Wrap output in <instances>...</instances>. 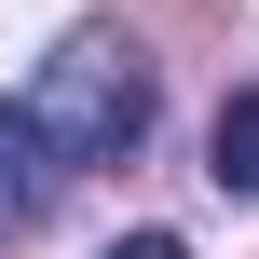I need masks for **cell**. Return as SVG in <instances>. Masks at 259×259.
Returning <instances> with one entry per match:
<instances>
[{"mask_svg": "<svg viewBox=\"0 0 259 259\" xmlns=\"http://www.w3.org/2000/svg\"><path fill=\"white\" fill-rule=\"evenodd\" d=\"M27 137H41L55 164H123V150L150 137V55H137L123 27H68V41L41 55V82H27Z\"/></svg>", "mask_w": 259, "mask_h": 259, "instance_id": "6da1fadb", "label": "cell"}, {"mask_svg": "<svg viewBox=\"0 0 259 259\" xmlns=\"http://www.w3.org/2000/svg\"><path fill=\"white\" fill-rule=\"evenodd\" d=\"M205 178H219V205H259V82L219 96V123H205Z\"/></svg>", "mask_w": 259, "mask_h": 259, "instance_id": "7a4b0ae2", "label": "cell"}, {"mask_svg": "<svg viewBox=\"0 0 259 259\" xmlns=\"http://www.w3.org/2000/svg\"><path fill=\"white\" fill-rule=\"evenodd\" d=\"M27 205H41V137H27V109L0 96V232H14Z\"/></svg>", "mask_w": 259, "mask_h": 259, "instance_id": "3957f363", "label": "cell"}, {"mask_svg": "<svg viewBox=\"0 0 259 259\" xmlns=\"http://www.w3.org/2000/svg\"><path fill=\"white\" fill-rule=\"evenodd\" d=\"M96 259H191L178 232H123V246H96Z\"/></svg>", "mask_w": 259, "mask_h": 259, "instance_id": "277c9868", "label": "cell"}]
</instances>
